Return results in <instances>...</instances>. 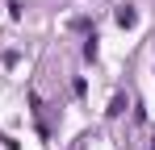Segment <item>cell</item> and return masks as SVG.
<instances>
[{
  "label": "cell",
  "instance_id": "obj_1",
  "mask_svg": "<svg viewBox=\"0 0 155 150\" xmlns=\"http://www.w3.org/2000/svg\"><path fill=\"white\" fill-rule=\"evenodd\" d=\"M29 108H34V121H38V133L42 138H51V113H46V104H42V96H29Z\"/></svg>",
  "mask_w": 155,
  "mask_h": 150
},
{
  "label": "cell",
  "instance_id": "obj_5",
  "mask_svg": "<svg viewBox=\"0 0 155 150\" xmlns=\"http://www.w3.org/2000/svg\"><path fill=\"white\" fill-rule=\"evenodd\" d=\"M147 150H155V133H151V146H147Z\"/></svg>",
  "mask_w": 155,
  "mask_h": 150
},
{
  "label": "cell",
  "instance_id": "obj_2",
  "mask_svg": "<svg viewBox=\"0 0 155 150\" xmlns=\"http://www.w3.org/2000/svg\"><path fill=\"white\" fill-rule=\"evenodd\" d=\"M113 21L122 25V29H134V25H138V13H134V8H130V4H122V8H117V13H113Z\"/></svg>",
  "mask_w": 155,
  "mask_h": 150
},
{
  "label": "cell",
  "instance_id": "obj_3",
  "mask_svg": "<svg viewBox=\"0 0 155 150\" xmlns=\"http://www.w3.org/2000/svg\"><path fill=\"white\" fill-rule=\"evenodd\" d=\"M105 113H109V117H122V113H126V96L117 92V96L109 100V108H105Z\"/></svg>",
  "mask_w": 155,
  "mask_h": 150
},
{
  "label": "cell",
  "instance_id": "obj_4",
  "mask_svg": "<svg viewBox=\"0 0 155 150\" xmlns=\"http://www.w3.org/2000/svg\"><path fill=\"white\" fill-rule=\"evenodd\" d=\"M84 58H88V63L97 58V33H88V38H84Z\"/></svg>",
  "mask_w": 155,
  "mask_h": 150
}]
</instances>
